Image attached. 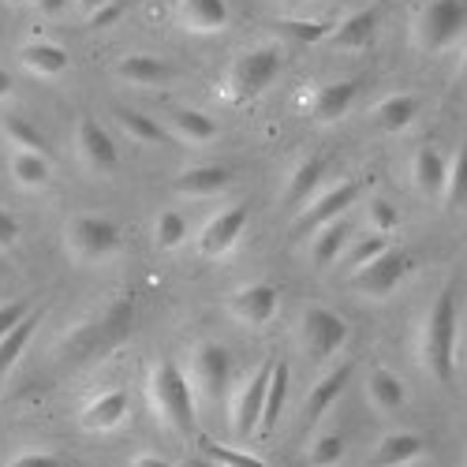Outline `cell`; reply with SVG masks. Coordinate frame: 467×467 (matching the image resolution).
<instances>
[{
  "mask_svg": "<svg viewBox=\"0 0 467 467\" xmlns=\"http://www.w3.org/2000/svg\"><path fill=\"white\" fill-rule=\"evenodd\" d=\"M8 169H12V180H16L23 191H42V187L49 183V176H53L46 153H26V150H12Z\"/></svg>",
  "mask_w": 467,
  "mask_h": 467,
  "instance_id": "30",
  "label": "cell"
},
{
  "mask_svg": "<svg viewBox=\"0 0 467 467\" xmlns=\"http://www.w3.org/2000/svg\"><path fill=\"white\" fill-rule=\"evenodd\" d=\"M385 251H389V240H385V236H378V232H370V236L356 240V247H352V269H359V265L374 262V258H378V254H385Z\"/></svg>",
  "mask_w": 467,
  "mask_h": 467,
  "instance_id": "40",
  "label": "cell"
},
{
  "mask_svg": "<svg viewBox=\"0 0 467 467\" xmlns=\"http://www.w3.org/2000/svg\"><path fill=\"white\" fill-rule=\"evenodd\" d=\"M169 128L176 131V139L194 142V146L213 142V135H217V120H210V116L199 112V109H172L169 112Z\"/></svg>",
  "mask_w": 467,
  "mask_h": 467,
  "instance_id": "29",
  "label": "cell"
},
{
  "mask_svg": "<svg viewBox=\"0 0 467 467\" xmlns=\"http://www.w3.org/2000/svg\"><path fill=\"white\" fill-rule=\"evenodd\" d=\"M408 269H411L408 254L397 251V247H389V251L378 254L374 262L352 269V288L363 292L367 299H389V296L400 288V281L408 277Z\"/></svg>",
  "mask_w": 467,
  "mask_h": 467,
  "instance_id": "9",
  "label": "cell"
},
{
  "mask_svg": "<svg viewBox=\"0 0 467 467\" xmlns=\"http://www.w3.org/2000/svg\"><path fill=\"white\" fill-rule=\"evenodd\" d=\"M146 400L158 415L161 426H169L172 434H194L199 426V400H194L187 374L172 359H158L146 374Z\"/></svg>",
  "mask_w": 467,
  "mask_h": 467,
  "instance_id": "1",
  "label": "cell"
},
{
  "mask_svg": "<svg viewBox=\"0 0 467 467\" xmlns=\"http://www.w3.org/2000/svg\"><path fill=\"white\" fill-rule=\"evenodd\" d=\"M120 128H124L128 139H135V142H142V146H161V142L172 139L161 120H153V116L135 112V109H124V112H120Z\"/></svg>",
  "mask_w": 467,
  "mask_h": 467,
  "instance_id": "33",
  "label": "cell"
},
{
  "mask_svg": "<svg viewBox=\"0 0 467 467\" xmlns=\"http://www.w3.org/2000/svg\"><path fill=\"white\" fill-rule=\"evenodd\" d=\"M64 5H67V0H37V8H42L46 16H57Z\"/></svg>",
  "mask_w": 467,
  "mask_h": 467,
  "instance_id": "48",
  "label": "cell"
},
{
  "mask_svg": "<svg viewBox=\"0 0 467 467\" xmlns=\"http://www.w3.org/2000/svg\"><path fill=\"white\" fill-rule=\"evenodd\" d=\"M19 64H23L30 75H42V79H57V75H64V71H67L71 57H67V49H64V46L34 37V42H26V46L19 49Z\"/></svg>",
  "mask_w": 467,
  "mask_h": 467,
  "instance_id": "21",
  "label": "cell"
},
{
  "mask_svg": "<svg viewBox=\"0 0 467 467\" xmlns=\"http://www.w3.org/2000/svg\"><path fill=\"white\" fill-rule=\"evenodd\" d=\"M419 359L434 381L449 385L456 378V292H438L434 306L426 310L419 333Z\"/></svg>",
  "mask_w": 467,
  "mask_h": 467,
  "instance_id": "2",
  "label": "cell"
},
{
  "mask_svg": "<svg viewBox=\"0 0 467 467\" xmlns=\"http://www.w3.org/2000/svg\"><path fill=\"white\" fill-rule=\"evenodd\" d=\"M187 385L194 400L202 404H221L232 389V356L228 348H221L217 340H206L191 352V363H187Z\"/></svg>",
  "mask_w": 467,
  "mask_h": 467,
  "instance_id": "6",
  "label": "cell"
},
{
  "mask_svg": "<svg viewBox=\"0 0 467 467\" xmlns=\"http://www.w3.org/2000/svg\"><path fill=\"white\" fill-rule=\"evenodd\" d=\"M348 378H352V367H337V370H329L326 378H318L315 381V389L306 393V400H303V422L306 426H315L337 400H340V393L348 389Z\"/></svg>",
  "mask_w": 467,
  "mask_h": 467,
  "instance_id": "18",
  "label": "cell"
},
{
  "mask_svg": "<svg viewBox=\"0 0 467 467\" xmlns=\"http://www.w3.org/2000/svg\"><path fill=\"white\" fill-rule=\"evenodd\" d=\"M5 467H67V463L60 456H53V452H19Z\"/></svg>",
  "mask_w": 467,
  "mask_h": 467,
  "instance_id": "42",
  "label": "cell"
},
{
  "mask_svg": "<svg viewBox=\"0 0 467 467\" xmlns=\"http://www.w3.org/2000/svg\"><path fill=\"white\" fill-rule=\"evenodd\" d=\"M232 187V172L221 169V165H199V169H187L172 191L180 194V199H191V202H202V199H217V194Z\"/></svg>",
  "mask_w": 467,
  "mask_h": 467,
  "instance_id": "16",
  "label": "cell"
},
{
  "mask_svg": "<svg viewBox=\"0 0 467 467\" xmlns=\"http://www.w3.org/2000/svg\"><path fill=\"white\" fill-rule=\"evenodd\" d=\"M348 337H352V326H348L337 310H329V306H306L299 315V326H296L299 348L315 363L333 359L340 348L348 344Z\"/></svg>",
  "mask_w": 467,
  "mask_h": 467,
  "instance_id": "7",
  "label": "cell"
},
{
  "mask_svg": "<svg viewBox=\"0 0 467 467\" xmlns=\"http://www.w3.org/2000/svg\"><path fill=\"white\" fill-rule=\"evenodd\" d=\"M277 75H281V53L277 49H269V46L247 49L232 60V67L224 75V98L240 101V105L254 101L277 83Z\"/></svg>",
  "mask_w": 467,
  "mask_h": 467,
  "instance_id": "3",
  "label": "cell"
},
{
  "mask_svg": "<svg viewBox=\"0 0 467 467\" xmlns=\"http://www.w3.org/2000/svg\"><path fill=\"white\" fill-rule=\"evenodd\" d=\"M176 19L191 34H217L228 26V0H176Z\"/></svg>",
  "mask_w": 467,
  "mask_h": 467,
  "instance_id": "17",
  "label": "cell"
},
{
  "mask_svg": "<svg viewBox=\"0 0 467 467\" xmlns=\"http://www.w3.org/2000/svg\"><path fill=\"white\" fill-rule=\"evenodd\" d=\"M274 370V359L258 363L244 381H232L228 389V431L232 438H254L258 434V419H262V397H265V381Z\"/></svg>",
  "mask_w": 467,
  "mask_h": 467,
  "instance_id": "8",
  "label": "cell"
},
{
  "mask_svg": "<svg viewBox=\"0 0 467 467\" xmlns=\"http://www.w3.org/2000/svg\"><path fill=\"white\" fill-rule=\"evenodd\" d=\"M463 23H467L463 0H426L411 19V46L422 53H441L460 37Z\"/></svg>",
  "mask_w": 467,
  "mask_h": 467,
  "instance_id": "5",
  "label": "cell"
},
{
  "mask_svg": "<svg viewBox=\"0 0 467 467\" xmlns=\"http://www.w3.org/2000/svg\"><path fill=\"white\" fill-rule=\"evenodd\" d=\"M187 236V221L176 210H161L158 221H153V240H158L161 251H176Z\"/></svg>",
  "mask_w": 467,
  "mask_h": 467,
  "instance_id": "37",
  "label": "cell"
},
{
  "mask_svg": "<svg viewBox=\"0 0 467 467\" xmlns=\"http://www.w3.org/2000/svg\"><path fill=\"white\" fill-rule=\"evenodd\" d=\"M445 202L449 206H463L467 202V142H460V150L452 153V161L445 169Z\"/></svg>",
  "mask_w": 467,
  "mask_h": 467,
  "instance_id": "34",
  "label": "cell"
},
{
  "mask_svg": "<svg viewBox=\"0 0 467 467\" xmlns=\"http://www.w3.org/2000/svg\"><path fill=\"white\" fill-rule=\"evenodd\" d=\"M277 30L288 34L292 42H299V46H318V42L329 37V23L326 19H281Z\"/></svg>",
  "mask_w": 467,
  "mask_h": 467,
  "instance_id": "35",
  "label": "cell"
},
{
  "mask_svg": "<svg viewBox=\"0 0 467 467\" xmlns=\"http://www.w3.org/2000/svg\"><path fill=\"white\" fill-rule=\"evenodd\" d=\"M356 199H359V183H356V180H340V183H333L329 191L315 194V199L303 206V213L296 217V228H299V232H318V228H326L329 221H340Z\"/></svg>",
  "mask_w": 467,
  "mask_h": 467,
  "instance_id": "13",
  "label": "cell"
},
{
  "mask_svg": "<svg viewBox=\"0 0 467 467\" xmlns=\"http://www.w3.org/2000/svg\"><path fill=\"white\" fill-rule=\"evenodd\" d=\"M322 176H326V158H318V153H310V158H303L296 169H292V176H288V183H285V206H296V202H310L318 194V183H322Z\"/></svg>",
  "mask_w": 467,
  "mask_h": 467,
  "instance_id": "23",
  "label": "cell"
},
{
  "mask_svg": "<svg viewBox=\"0 0 467 467\" xmlns=\"http://www.w3.org/2000/svg\"><path fill=\"white\" fill-rule=\"evenodd\" d=\"M116 79H124L131 87H161L172 79V67L158 57H146V53H131L116 64Z\"/></svg>",
  "mask_w": 467,
  "mask_h": 467,
  "instance_id": "25",
  "label": "cell"
},
{
  "mask_svg": "<svg viewBox=\"0 0 467 467\" xmlns=\"http://www.w3.org/2000/svg\"><path fill=\"white\" fill-rule=\"evenodd\" d=\"M75 5H79L83 16H94V12H101L105 5H112V0H75Z\"/></svg>",
  "mask_w": 467,
  "mask_h": 467,
  "instance_id": "46",
  "label": "cell"
},
{
  "mask_svg": "<svg viewBox=\"0 0 467 467\" xmlns=\"http://www.w3.org/2000/svg\"><path fill=\"white\" fill-rule=\"evenodd\" d=\"M37 322H42V310H30V315L0 340V378H5L19 359H23V352H26V344H30V337L37 333Z\"/></svg>",
  "mask_w": 467,
  "mask_h": 467,
  "instance_id": "31",
  "label": "cell"
},
{
  "mask_svg": "<svg viewBox=\"0 0 467 467\" xmlns=\"http://www.w3.org/2000/svg\"><path fill=\"white\" fill-rule=\"evenodd\" d=\"M0 135L12 142V150H26V153H46V139L37 131L26 116L19 112H5L0 116Z\"/></svg>",
  "mask_w": 467,
  "mask_h": 467,
  "instance_id": "32",
  "label": "cell"
},
{
  "mask_svg": "<svg viewBox=\"0 0 467 467\" xmlns=\"http://www.w3.org/2000/svg\"><path fill=\"white\" fill-rule=\"evenodd\" d=\"M277 310H281V288L269 285V281L244 285L240 292L228 296V315L247 329H265L277 318Z\"/></svg>",
  "mask_w": 467,
  "mask_h": 467,
  "instance_id": "11",
  "label": "cell"
},
{
  "mask_svg": "<svg viewBox=\"0 0 467 467\" xmlns=\"http://www.w3.org/2000/svg\"><path fill=\"white\" fill-rule=\"evenodd\" d=\"M426 456V438L415 431H397V434H385L374 449V463L378 467H411L415 460Z\"/></svg>",
  "mask_w": 467,
  "mask_h": 467,
  "instance_id": "19",
  "label": "cell"
},
{
  "mask_svg": "<svg viewBox=\"0 0 467 467\" xmlns=\"http://www.w3.org/2000/svg\"><path fill=\"white\" fill-rule=\"evenodd\" d=\"M8 5H30V0H8Z\"/></svg>",
  "mask_w": 467,
  "mask_h": 467,
  "instance_id": "51",
  "label": "cell"
},
{
  "mask_svg": "<svg viewBox=\"0 0 467 467\" xmlns=\"http://www.w3.org/2000/svg\"><path fill=\"white\" fill-rule=\"evenodd\" d=\"M445 169H449V161L441 158L434 146H419L415 158H411V183H415V191L426 194V199H438V194L445 191Z\"/></svg>",
  "mask_w": 467,
  "mask_h": 467,
  "instance_id": "22",
  "label": "cell"
},
{
  "mask_svg": "<svg viewBox=\"0 0 467 467\" xmlns=\"http://www.w3.org/2000/svg\"><path fill=\"white\" fill-rule=\"evenodd\" d=\"M12 94H16V79H12L8 71H0V101L12 98Z\"/></svg>",
  "mask_w": 467,
  "mask_h": 467,
  "instance_id": "47",
  "label": "cell"
},
{
  "mask_svg": "<svg viewBox=\"0 0 467 467\" xmlns=\"http://www.w3.org/2000/svg\"><path fill=\"white\" fill-rule=\"evenodd\" d=\"M367 224H370V232H378V236H389V232L400 228V213H397L393 202L370 199V206H367Z\"/></svg>",
  "mask_w": 467,
  "mask_h": 467,
  "instance_id": "39",
  "label": "cell"
},
{
  "mask_svg": "<svg viewBox=\"0 0 467 467\" xmlns=\"http://www.w3.org/2000/svg\"><path fill=\"white\" fill-rule=\"evenodd\" d=\"M344 452L348 449H344L340 434H322V438L310 441V449H306V467H340Z\"/></svg>",
  "mask_w": 467,
  "mask_h": 467,
  "instance_id": "36",
  "label": "cell"
},
{
  "mask_svg": "<svg viewBox=\"0 0 467 467\" xmlns=\"http://www.w3.org/2000/svg\"><path fill=\"white\" fill-rule=\"evenodd\" d=\"M460 79H467V49H463V57H460Z\"/></svg>",
  "mask_w": 467,
  "mask_h": 467,
  "instance_id": "50",
  "label": "cell"
},
{
  "mask_svg": "<svg viewBox=\"0 0 467 467\" xmlns=\"http://www.w3.org/2000/svg\"><path fill=\"white\" fill-rule=\"evenodd\" d=\"M348 240H352V224H348L344 217H340V221H329V224L318 228V232H310V262H315L318 269L333 265V262L344 254Z\"/></svg>",
  "mask_w": 467,
  "mask_h": 467,
  "instance_id": "26",
  "label": "cell"
},
{
  "mask_svg": "<svg viewBox=\"0 0 467 467\" xmlns=\"http://www.w3.org/2000/svg\"><path fill=\"white\" fill-rule=\"evenodd\" d=\"M16 244H19V221H16V213L0 210V251H8Z\"/></svg>",
  "mask_w": 467,
  "mask_h": 467,
  "instance_id": "43",
  "label": "cell"
},
{
  "mask_svg": "<svg viewBox=\"0 0 467 467\" xmlns=\"http://www.w3.org/2000/svg\"><path fill=\"white\" fill-rule=\"evenodd\" d=\"M176 467H213V463H210L206 456H187V460H180Z\"/></svg>",
  "mask_w": 467,
  "mask_h": 467,
  "instance_id": "49",
  "label": "cell"
},
{
  "mask_svg": "<svg viewBox=\"0 0 467 467\" xmlns=\"http://www.w3.org/2000/svg\"><path fill=\"white\" fill-rule=\"evenodd\" d=\"M247 217L251 210L240 202V206H224L217 210L202 228H199V240H194V251H199V258H224L232 247L240 244L244 228H247Z\"/></svg>",
  "mask_w": 467,
  "mask_h": 467,
  "instance_id": "12",
  "label": "cell"
},
{
  "mask_svg": "<svg viewBox=\"0 0 467 467\" xmlns=\"http://www.w3.org/2000/svg\"><path fill=\"white\" fill-rule=\"evenodd\" d=\"M363 94V79H340V83H326L310 98V116L318 124H337L348 116V109L356 105V98Z\"/></svg>",
  "mask_w": 467,
  "mask_h": 467,
  "instance_id": "15",
  "label": "cell"
},
{
  "mask_svg": "<svg viewBox=\"0 0 467 467\" xmlns=\"http://www.w3.org/2000/svg\"><path fill=\"white\" fill-rule=\"evenodd\" d=\"M120 224L101 213H79L64 228V251L75 262H109L112 254H120Z\"/></svg>",
  "mask_w": 467,
  "mask_h": 467,
  "instance_id": "4",
  "label": "cell"
},
{
  "mask_svg": "<svg viewBox=\"0 0 467 467\" xmlns=\"http://www.w3.org/2000/svg\"><path fill=\"white\" fill-rule=\"evenodd\" d=\"M124 419H128V393L124 389H105V393H98L79 411V426L87 434H112V431H120Z\"/></svg>",
  "mask_w": 467,
  "mask_h": 467,
  "instance_id": "14",
  "label": "cell"
},
{
  "mask_svg": "<svg viewBox=\"0 0 467 467\" xmlns=\"http://www.w3.org/2000/svg\"><path fill=\"white\" fill-rule=\"evenodd\" d=\"M131 467H176V463H169L165 456H153V452H142V456H135V460H131Z\"/></svg>",
  "mask_w": 467,
  "mask_h": 467,
  "instance_id": "45",
  "label": "cell"
},
{
  "mask_svg": "<svg viewBox=\"0 0 467 467\" xmlns=\"http://www.w3.org/2000/svg\"><path fill=\"white\" fill-rule=\"evenodd\" d=\"M370 116H374L378 131L397 135V131H404V128L415 120V116H419V98H415V94H389V98H381V101L370 109Z\"/></svg>",
  "mask_w": 467,
  "mask_h": 467,
  "instance_id": "28",
  "label": "cell"
},
{
  "mask_svg": "<svg viewBox=\"0 0 467 467\" xmlns=\"http://www.w3.org/2000/svg\"><path fill=\"white\" fill-rule=\"evenodd\" d=\"M285 404H288V363H285V359H274V370H269V381H265V397H262L258 438H265V434L277 426Z\"/></svg>",
  "mask_w": 467,
  "mask_h": 467,
  "instance_id": "24",
  "label": "cell"
},
{
  "mask_svg": "<svg viewBox=\"0 0 467 467\" xmlns=\"http://www.w3.org/2000/svg\"><path fill=\"white\" fill-rule=\"evenodd\" d=\"M75 153H79L83 169H90L94 176H112L120 169V150H116V139L109 135L105 124H98L94 116H83L75 124Z\"/></svg>",
  "mask_w": 467,
  "mask_h": 467,
  "instance_id": "10",
  "label": "cell"
},
{
  "mask_svg": "<svg viewBox=\"0 0 467 467\" xmlns=\"http://www.w3.org/2000/svg\"><path fill=\"white\" fill-rule=\"evenodd\" d=\"M26 315H30V303H26V299H12V303L0 306V340H5Z\"/></svg>",
  "mask_w": 467,
  "mask_h": 467,
  "instance_id": "41",
  "label": "cell"
},
{
  "mask_svg": "<svg viewBox=\"0 0 467 467\" xmlns=\"http://www.w3.org/2000/svg\"><path fill=\"white\" fill-rule=\"evenodd\" d=\"M202 456H206L213 467H269V463H262V460L251 456V452L228 449V445H217V441H206V445H202Z\"/></svg>",
  "mask_w": 467,
  "mask_h": 467,
  "instance_id": "38",
  "label": "cell"
},
{
  "mask_svg": "<svg viewBox=\"0 0 467 467\" xmlns=\"http://www.w3.org/2000/svg\"><path fill=\"white\" fill-rule=\"evenodd\" d=\"M367 400H370L374 411L393 415V411H400L408 404V389H404V381L393 370H370V378H367Z\"/></svg>",
  "mask_w": 467,
  "mask_h": 467,
  "instance_id": "27",
  "label": "cell"
},
{
  "mask_svg": "<svg viewBox=\"0 0 467 467\" xmlns=\"http://www.w3.org/2000/svg\"><path fill=\"white\" fill-rule=\"evenodd\" d=\"M116 19H120V5H105V8H101V12H94L87 23H90V26H112Z\"/></svg>",
  "mask_w": 467,
  "mask_h": 467,
  "instance_id": "44",
  "label": "cell"
},
{
  "mask_svg": "<svg viewBox=\"0 0 467 467\" xmlns=\"http://www.w3.org/2000/svg\"><path fill=\"white\" fill-rule=\"evenodd\" d=\"M374 34H378V12L374 8H363V12H352V16H344L326 42L333 49H367L374 42Z\"/></svg>",
  "mask_w": 467,
  "mask_h": 467,
  "instance_id": "20",
  "label": "cell"
},
{
  "mask_svg": "<svg viewBox=\"0 0 467 467\" xmlns=\"http://www.w3.org/2000/svg\"><path fill=\"white\" fill-rule=\"evenodd\" d=\"M296 5H303V0H296Z\"/></svg>",
  "mask_w": 467,
  "mask_h": 467,
  "instance_id": "52",
  "label": "cell"
}]
</instances>
